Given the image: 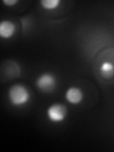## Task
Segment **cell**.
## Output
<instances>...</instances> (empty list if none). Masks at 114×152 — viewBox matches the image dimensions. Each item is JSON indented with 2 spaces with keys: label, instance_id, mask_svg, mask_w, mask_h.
Returning <instances> with one entry per match:
<instances>
[{
  "label": "cell",
  "instance_id": "obj_1",
  "mask_svg": "<svg viewBox=\"0 0 114 152\" xmlns=\"http://www.w3.org/2000/svg\"><path fill=\"white\" fill-rule=\"evenodd\" d=\"M96 78L106 85H114V47L100 51L92 65Z\"/></svg>",
  "mask_w": 114,
  "mask_h": 152
},
{
  "label": "cell",
  "instance_id": "obj_2",
  "mask_svg": "<svg viewBox=\"0 0 114 152\" xmlns=\"http://www.w3.org/2000/svg\"><path fill=\"white\" fill-rule=\"evenodd\" d=\"M30 98L28 89L21 85H13L9 90V99L13 106H21Z\"/></svg>",
  "mask_w": 114,
  "mask_h": 152
},
{
  "label": "cell",
  "instance_id": "obj_3",
  "mask_svg": "<svg viewBox=\"0 0 114 152\" xmlns=\"http://www.w3.org/2000/svg\"><path fill=\"white\" fill-rule=\"evenodd\" d=\"M0 73H1V82L5 83L6 81L12 80L14 78L19 77L20 75V68L16 62L12 60L3 61L0 68Z\"/></svg>",
  "mask_w": 114,
  "mask_h": 152
},
{
  "label": "cell",
  "instance_id": "obj_4",
  "mask_svg": "<svg viewBox=\"0 0 114 152\" xmlns=\"http://www.w3.org/2000/svg\"><path fill=\"white\" fill-rule=\"evenodd\" d=\"M56 80L50 73H44L36 80V87L43 92H51L55 88Z\"/></svg>",
  "mask_w": 114,
  "mask_h": 152
},
{
  "label": "cell",
  "instance_id": "obj_5",
  "mask_svg": "<svg viewBox=\"0 0 114 152\" xmlns=\"http://www.w3.org/2000/svg\"><path fill=\"white\" fill-rule=\"evenodd\" d=\"M48 117L54 123H59L64 121L66 115V107L62 104H53L48 108Z\"/></svg>",
  "mask_w": 114,
  "mask_h": 152
},
{
  "label": "cell",
  "instance_id": "obj_6",
  "mask_svg": "<svg viewBox=\"0 0 114 152\" xmlns=\"http://www.w3.org/2000/svg\"><path fill=\"white\" fill-rule=\"evenodd\" d=\"M66 99L68 100L70 104H79L83 99L82 90L75 87L69 88L66 92Z\"/></svg>",
  "mask_w": 114,
  "mask_h": 152
},
{
  "label": "cell",
  "instance_id": "obj_7",
  "mask_svg": "<svg viewBox=\"0 0 114 152\" xmlns=\"http://www.w3.org/2000/svg\"><path fill=\"white\" fill-rule=\"evenodd\" d=\"M15 26L10 21H3L0 24V35L2 38H10L13 35Z\"/></svg>",
  "mask_w": 114,
  "mask_h": 152
},
{
  "label": "cell",
  "instance_id": "obj_8",
  "mask_svg": "<svg viewBox=\"0 0 114 152\" xmlns=\"http://www.w3.org/2000/svg\"><path fill=\"white\" fill-rule=\"evenodd\" d=\"M59 4L60 1H58V0H43V1H41V5L46 10H53Z\"/></svg>",
  "mask_w": 114,
  "mask_h": 152
},
{
  "label": "cell",
  "instance_id": "obj_9",
  "mask_svg": "<svg viewBox=\"0 0 114 152\" xmlns=\"http://www.w3.org/2000/svg\"><path fill=\"white\" fill-rule=\"evenodd\" d=\"M4 3L6 5H13V4H16L17 1H15V0H13V1H4Z\"/></svg>",
  "mask_w": 114,
  "mask_h": 152
}]
</instances>
